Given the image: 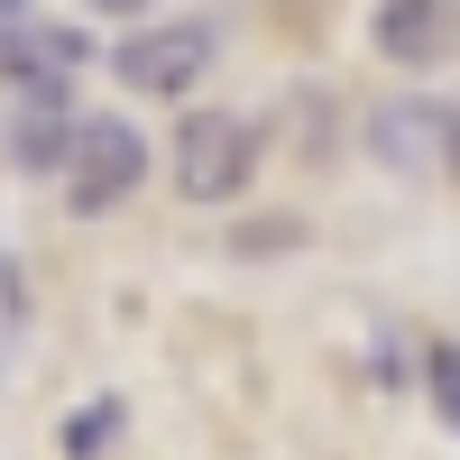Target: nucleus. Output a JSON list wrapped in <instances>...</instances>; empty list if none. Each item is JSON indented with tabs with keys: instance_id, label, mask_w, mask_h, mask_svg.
Masks as SVG:
<instances>
[{
	"instance_id": "obj_1",
	"label": "nucleus",
	"mask_w": 460,
	"mask_h": 460,
	"mask_svg": "<svg viewBox=\"0 0 460 460\" xmlns=\"http://www.w3.org/2000/svg\"><path fill=\"white\" fill-rule=\"evenodd\" d=\"M258 157H267V129L249 120V111H184V120L166 129V184L184 203H240L258 184Z\"/></svg>"
},
{
	"instance_id": "obj_2",
	"label": "nucleus",
	"mask_w": 460,
	"mask_h": 460,
	"mask_svg": "<svg viewBox=\"0 0 460 460\" xmlns=\"http://www.w3.org/2000/svg\"><path fill=\"white\" fill-rule=\"evenodd\" d=\"M147 166H157V147H147V129L138 120H120V111H84L74 120V157H65V212L74 221H111L138 184H147Z\"/></svg>"
},
{
	"instance_id": "obj_3",
	"label": "nucleus",
	"mask_w": 460,
	"mask_h": 460,
	"mask_svg": "<svg viewBox=\"0 0 460 460\" xmlns=\"http://www.w3.org/2000/svg\"><path fill=\"white\" fill-rule=\"evenodd\" d=\"M102 65L138 102H194V84L221 65V19H129Z\"/></svg>"
},
{
	"instance_id": "obj_4",
	"label": "nucleus",
	"mask_w": 460,
	"mask_h": 460,
	"mask_svg": "<svg viewBox=\"0 0 460 460\" xmlns=\"http://www.w3.org/2000/svg\"><path fill=\"white\" fill-rule=\"evenodd\" d=\"M368 157L387 175H414V184H460V102L442 93H387L368 111Z\"/></svg>"
},
{
	"instance_id": "obj_5",
	"label": "nucleus",
	"mask_w": 460,
	"mask_h": 460,
	"mask_svg": "<svg viewBox=\"0 0 460 460\" xmlns=\"http://www.w3.org/2000/svg\"><path fill=\"white\" fill-rule=\"evenodd\" d=\"M84 65H102L93 56V37L74 28V19H0V84H10L19 102L28 93H74V74Z\"/></svg>"
},
{
	"instance_id": "obj_6",
	"label": "nucleus",
	"mask_w": 460,
	"mask_h": 460,
	"mask_svg": "<svg viewBox=\"0 0 460 460\" xmlns=\"http://www.w3.org/2000/svg\"><path fill=\"white\" fill-rule=\"evenodd\" d=\"M368 37L377 56L405 65V74H433L460 56V0H377L368 10Z\"/></svg>"
},
{
	"instance_id": "obj_7",
	"label": "nucleus",
	"mask_w": 460,
	"mask_h": 460,
	"mask_svg": "<svg viewBox=\"0 0 460 460\" xmlns=\"http://www.w3.org/2000/svg\"><path fill=\"white\" fill-rule=\"evenodd\" d=\"M74 120H84L74 93H28V102L10 111V129H0V157L47 184V175H65V157H74Z\"/></svg>"
},
{
	"instance_id": "obj_8",
	"label": "nucleus",
	"mask_w": 460,
	"mask_h": 460,
	"mask_svg": "<svg viewBox=\"0 0 460 460\" xmlns=\"http://www.w3.org/2000/svg\"><path fill=\"white\" fill-rule=\"evenodd\" d=\"M28 323H37V295H28V267L0 249V387H10V368L28 350Z\"/></svg>"
},
{
	"instance_id": "obj_9",
	"label": "nucleus",
	"mask_w": 460,
	"mask_h": 460,
	"mask_svg": "<svg viewBox=\"0 0 460 460\" xmlns=\"http://www.w3.org/2000/svg\"><path fill=\"white\" fill-rule=\"evenodd\" d=\"M120 424H129V414H120V396H93V405H74V414H65V460H102Z\"/></svg>"
},
{
	"instance_id": "obj_10",
	"label": "nucleus",
	"mask_w": 460,
	"mask_h": 460,
	"mask_svg": "<svg viewBox=\"0 0 460 460\" xmlns=\"http://www.w3.org/2000/svg\"><path fill=\"white\" fill-rule=\"evenodd\" d=\"M424 396H433V414L460 433V341H424Z\"/></svg>"
},
{
	"instance_id": "obj_11",
	"label": "nucleus",
	"mask_w": 460,
	"mask_h": 460,
	"mask_svg": "<svg viewBox=\"0 0 460 460\" xmlns=\"http://www.w3.org/2000/svg\"><path fill=\"white\" fill-rule=\"evenodd\" d=\"M230 249H240V258H267V249H304V221H240V230H230Z\"/></svg>"
},
{
	"instance_id": "obj_12",
	"label": "nucleus",
	"mask_w": 460,
	"mask_h": 460,
	"mask_svg": "<svg viewBox=\"0 0 460 460\" xmlns=\"http://www.w3.org/2000/svg\"><path fill=\"white\" fill-rule=\"evenodd\" d=\"M74 10H84V19H147L157 0H74Z\"/></svg>"
},
{
	"instance_id": "obj_13",
	"label": "nucleus",
	"mask_w": 460,
	"mask_h": 460,
	"mask_svg": "<svg viewBox=\"0 0 460 460\" xmlns=\"http://www.w3.org/2000/svg\"><path fill=\"white\" fill-rule=\"evenodd\" d=\"M28 10H37V0H0V19H28Z\"/></svg>"
}]
</instances>
